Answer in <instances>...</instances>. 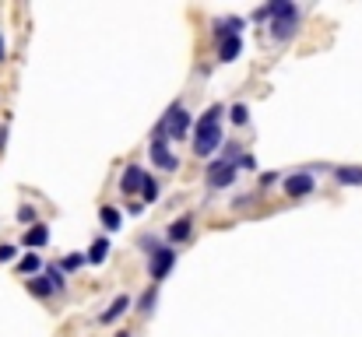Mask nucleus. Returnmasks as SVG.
<instances>
[{"label": "nucleus", "instance_id": "nucleus-1", "mask_svg": "<svg viewBox=\"0 0 362 337\" xmlns=\"http://www.w3.org/2000/svg\"><path fill=\"white\" fill-rule=\"evenodd\" d=\"M222 116H225V105H212V109L193 123V155H197V158H208V155H215V151L225 144Z\"/></svg>", "mask_w": 362, "mask_h": 337}, {"label": "nucleus", "instance_id": "nucleus-2", "mask_svg": "<svg viewBox=\"0 0 362 337\" xmlns=\"http://www.w3.org/2000/svg\"><path fill=\"white\" fill-rule=\"evenodd\" d=\"M271 39L275 42H288L299 32V8L292 0H271Z\"/></svg>", "mask_w": 362, "mask_h": 337}, {"label": "nucleus", "instance_id": "nucleus-3", "mask_svg": "<svg viewBox=\"0 0 362 337\" xmlns=\"http://www.w3.org/2000/svg\"><path fill=\"white\" fill-rule=\"evenodd\" d=\"M155 134H162L166 141H183L190 134V112L183 102H173L166 109V116L159 120V127H155Z\"/></svg>", "mask_w": 362, "mask_h": 337}, {"label": "nucleus", "instance_id": "nucleus-4", "mask_svg": "<svg viewBox=\"0 0 362 337\" xmlns=\"http://www.w3.org/2000/svg\"><path fill=\"white\" fill-rule=\"evenodd\" d=\"M148 158H151L155 168H162V173H176V168H180V155L169 148V141H166L162 134H155V137H151V144H148Z\"/></svg>", "mask_w": 362, "mask_h": 337}, {"label": "nucleus", "instance_id": "nucleus-5", "mask_svg": "<svg viewBox=\"0 0 362 337\" xmlns=\"http://www.w3.org/2000/svg\"><path fill=\"white\" fill-rule=\"evenodd\" d=\"M236 176H239V165H236V162H225V158L212 162L208 173H204V180H208L212 190H229V187L236 183Z\"/></svg>", "mask_w": 362, "mask_h": 337}, {"label": "nucleus", "instance_id": "nucleus-6", "mask_svg": "<svg viewBox=\"0 0 362 337\" xmlns=\"http://www.w3.org/2000/svg\"><path fill=\"white\" fill-rule=\"evenodd\" d=\"M282 190H285V197L302 200V197H309V193L317 190V176L309 173V168H302V173H292V176L282 180Z\"/></svg>", "mask_w": 362, "mask_h": 337}, {"label": "nucleus", "instance_id": "nucleus-7", "mask_svg": "<svg viewBox=\"0 0 362 337\" xmlns=\"http://www.w3.org/2000/svg\"><path fill=\"white\" fill-rule=\"evenodd\" d=\"M173 267H176V250H173V246H159V250L148 257V277L155 281V285H159V281H162Z\"/></svg>", "mask_w": 362, "mask_h": 337}, {"label": "nucleus", "instance_id": "nucleus-8", "mask_svg": "<svg viewBox=\"0 0 362 337\" xmlns=\"http://www.w3.org/2000/svg\"><path fill=\"white\" fill-rule=\"evenodd\" d=\"M193 236V214H180L173 225H169V232H166V246H180V243H187Z\"/></svg>", "mask_w": 362, "mask_h": 337}, {"label": "nucleus", "instance_id": "nucleus-9", "mask_svg": "<svg viewBox=\"0 0 362 337\" xmlns=\"http://www.w3.org/2000/svg\"><path fill=\"white\" fill-rule=\"evenodd\" d=\"M144 180H148V173H144L141 165H127V168H123V176H120V193H123V197H134V193H141Z\"/></svg>", "mask_w": 362, "mask_h": 337}, {"label": "nucleus", "instance_id": "nucleus-10", "mask_svg": "<svg viewBox=\"0 0 362 337\" xmlns=\"http://www.w3.org/2000/svg\"><path fill=\"white\" fill-rule=\"evenodd\" d=\"M239 32H243V18H236V15L215 21V39H218V42H225V39H239Z\"/></svg>", "mask_w": 362, "mask_h": 337}, {"label": "nucleus", "instance_id": "nucleus-11", "mask_svg": "<svg viewBox=\"0 0 362 337\" xmlns=\"http://www.w3.org/2000/svg\"><path fill=\"white\" fill-rule=\"evenodd\" d=\"M98 221H102V229H106V232H117V229H123V211L113 207V204H102L98 207Z\"/></svg>", "mask_w": 362, "mask_h": 337}, {"label": "nucleus", "instance_id": "nucleus-12", "mask_svg": "<svg viewBox=\"0 0 362 337\" xmlns=\"http://www.w3.org/2000/svg\"><path fill=\"white\" fill-rule=\"evenodd\" d=\"M49 243V229L39 221V225H32V229H25V236H21V246H28V250H42Z\"/></svg>", "mask_w": 362, "mask_h": 337}, {"label": "nucleus", "instance_id": "nucleus-13", "mask_svg": "<svg viewBox=\"0 0 362 337\" xmlns=\"http://www.w3.org/2000/svg\"><path fill=\"white\" fill-rule=\"evenodd\" d=\"M127 309H130V295H117V299L106 306V313H98V323H106V327H110V323L120 320Z\"/></svg>", "mask_w": 362, "mask_h": 337}, {"label": "nucleus", "instance_id": "nucleus-14", "mask_svg": "<svg viewBox=\"0 0 362 337\" xmlns=\"http://www.w3.org/2000/svg\"><path fill=\"white\" fill-rule=\"evenodd\" d=\"M334 180L341 187H362V168L359 165H338L334 168Z\"/></svg>", "mask_w": 362, "mask_h": 337}, {"label": "nucleus", "instance_id": "nucleus-15", "mask_svg": "<svg viewBox=\"0 0 362 337\" xmlns=\"http://www.w3.org/2000/svg\"><path fill=\"white\" fill-rule=\"evenodd\" d=\"M53 292H57V288L49 285V277H46V274H35V277L28 281V295H32V299H49Z\"/></svg>", "mask_w": 362, "mask_h": 337}, {"label": "nucleus", "instance_id": "nucleus-16", "mask_svg": "<svg viewBox=\"0 0 362 337\" xmlns=\"http://www.w3.org/2000/svg\"><path fill=\"white\" fill-rule=\"evenodd\" d=\"M239 53H243V39H225V42H218V60H222V64L239 60Z\"/></svg>", "mask_w": 362, "mask_h": 337}, {"label": "nucleus", "instance_id": "nucleus-17", "mask_svg": "<svg viewBox=\"0 0 362 337\" xmlns=\"http://www.w3.org/2000/svg\"><path fill=\"white\" fill-rule=\"evenodd\" d=\"M85 257H88V263H92V267L106 263V260H110V239H95V243H92V250H88Z\"/></svg>", "mask_w": 362, "mask_h": 337}, {"label": "nucleus", "instance_id": "nucleus-18", "mask_svg": "<svg viewBox=\"0 0 362 337\" xmlns=\"http://www.w3.org/2000/svg\"><path fill=\"white\" fill-rule=\"evenodd\" d=\"M155 302H159V285H151V288L137 299V313H141V316H151V313H155Z\"/></svg>", "mask_w": 362, "mask_h": 337}, {"label": "nucleus", "instance_id": "nucleus-19", "mask_svg": "<svg viewBox=\"0 0 362 337\" xmlns=\"http://www.w3.org/2000/svg\"><path fill=\"white\" fill-rule=\"evenodd\" d=\"M39 270H46V267H42V260H39V253H25V257L18 260V274H28V277H35Z\"/></svg>", "mask_w": 362, "mask_h": 337}, {"label": "nucleus", "instance_id": "nucleus-20", "mask_svg": "<svg viewBox=\"0 0 362 337\" xmlns=\"http://www.w3.org/2000/svg\"><path fill=\"white\" fill-rule=\"evenodd\" d=\"M42 274L49 277V285H53L57 292H64V288H67V277H64V267H60V263H49Z\"/></svg>", "mask_w": 362, "mask_h": 337}, {"label": "nucleus", "instance_id": "nucleus-21", "mask_svg": "<svg viewBox=\"0 0 362 337\" xmlns=\"http://www.w3.org/2000/svg\"><path fill=\"white\" fill-rule=\"evenodd\" d=\"M159 193H162V190H159V183H155V176H148L144 187H141V200H144V204H155V200H159Z\"/></svg>", "mask_w": 362, "mask_h": 337}, {"label": "nucleus", "instance_id": "nucleus-22", "mask_svg": "<svg viewBox=\"0 0 362 337\" xmlns=\"http://www.w3.org/2000/svg\"><path fill=\"white\" fill-rule=\"evenodd\" d=\"M229 120H232L236 127H246V123H250V109H246L243 102H236V105L229 109Z\"/></svg>", "mask_w": 362, "mask_h": 337}, {"label": "nucleus", "instance_id": "nucleus-23", "mask_svg": "<svg viewBox=\"0 0 362 337\" xmlns=\"http://www.w3.org/2000/svg\"><path fill=\"white\" fill-rule=\"evenodd\" d=\"M18 221H21V225H28V229H32V225H39L35 207H32V204H21V207H18Z\"/></svg>", "mask_w": 362, "mask_h": 337}, {"label": "nucleus", "instance_id": "nucleus-24", "mask_svg": "<svg viewBox=\"0 0 362 337\" xmlns=\"http://www.w3.org/2000/svg\"><path fill=\"white\" fill-rule=\"evenodd\" d=\"M85 263H88L85 253H71V257H64V270H78V267H85Z\"/></svg>", "mask_w": 362, "mask_h": 337}, {"label": "nucleus", "instance_id": "nucleus-25", "mask_svg": "<svg viewBox=\"0 0 362 337\" xmlns=\"http://www.w3.org/2000/svg\"><path fill=\"white\" fill-rule=\"evenodd\" d=\"M137 246L144 250V257H151V253H155V250H159L162 243H159V239H155V236H141V239H137Z\"/></svg>", "mask_w": 362, "mask_h": 337}, {"label": "nucleus", "instance_id": "nucleus-26", "mask_svg": "<svg viewBox=\"0 0 362 337\" xmlns=\"http://www.w3.org/2000/svg\"><path fill=\"white\" fill-rule=\"evenodd\" d=\"M15 257H18V246H11V243L0 246V263H15Z\"/></svg>", "mask_w": 362, "mask_h": 337}, {"label": "nucleus", "instance_id": "nucleus-27", "mask_svg": "<svg viewBox=\"0 0 362 337\" xmlns=\"http://www.w3.org/2000/svg\"><path fill=\"white\" fill-rule=\"evenodd\" d=\"M268 18H271V8H257L253 11V21H268Z\"/></svg>", "mask_w": 362, "mask_h": 337}, {"label": "nucleus", "instance_id": "nucleus-28", "mask_svg": "<svg viewBox=\"0 0 362 337\" xmlns=\"http://www.w3.org/2000/svg\"><path fill=\"white\" fill-rule=\"evenodd\" d=\"M236 165H239V168H257V162H253V155H243V158H239Z\"/></svg>", "mask_w": 362, "mask_h": 337}, {"label": "nucleus", "instance_id": "nucleus-29", "mask_svg": "<svg viewBox=\"0 0 362 337\" xmlns=\"http://www.w3.org/2000/svg\"><path fill=\"white\" fill-rule=\"evenodd\" d=\"M8 144V127H0V148Z\"/></svg>", "mask_w": 362, "mask_h": 337}, {"label": "nucleus", "instance_id": "nucleus-30", "mask_svg": "<svg viewBox=\"0 0 362 337\" xmlns=\"http://www.w3.org/2000/svg\"><path fill=\"white\" fill-rule=\"evenodd\" d=\"M4 56H8V49H4V39H0V64H4Z\"/></svg>", "mask_w": 362, "mask_h": 337}, {"label": "nucleus", "instance_id": "nucleus-31", "mask_svg": "<svg viewBox=\"0 0 362 337\" xmlns=\"http://www.w3.org/2000/svg\"><path fill=\"white\" fill-rule=\"evenodd\" d=\"M117 337H134V334H127V330H120V334H117Z\"/></svg>", "mask_w": 362, "mask_h": 337}]
</instances>
